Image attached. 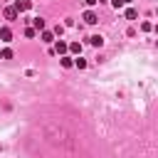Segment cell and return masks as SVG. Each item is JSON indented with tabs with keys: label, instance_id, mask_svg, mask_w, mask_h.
<instances>
[{
	"label": "cell",
	"instance_id": "7a4b0ae2",
	"mask_svg": "<svg viewBox=\"0 0 158 158\" xmlns=\"http://www.w3.org/2000/svg\"><path fill=\"white\" fill-rule=\"evenodd\" d=\"M81 17H84V22H86V25H96V22H99V15H96L94 10H86Z\"/></svg>",
	"mask_w": 158,
	"mask_h": 158
},
{
	"label": "cell",
	"instance_id": "5bb4252c",
	"mask_svg": "<svg viewBox=\"0 0 158 158\" xmlns=\"http://www.w3.org/2000/svg\"><path fill=\"white\" fill-rule=\"evenodd\" d=\"M2 59H12V49H2Z\"/></svg>",
	"mask_w": 158,
	"mask_h": 158
},
{
	"label": "cell",
	"instance_id": "9a60e30c",
	"mask_svg": "<svg viewBox=\"0 0 158 158\" xmlns=\"http://www.w3.org/2000/svg\"><path fill=\"white\" fill-rule=\"evenodd\" d=\"M111 5H114L116 10H118V7H123V2H121V0H111Z\"/></svg>",
	"mask_w": 158,
	"mask_h": 158
},
{
	"label": "cell",
	"instance_id": "ba28073f",
	"mask_svg": "<svg viewBox=\"0 0 158 158\" xmlns=\"http://www.w3.org/2000/svg\"><path fill=\"white\" fill-rule=\"evenodd\" d=\"M67 52H72V54L79 57V54H81V44H79V42H72V44H67Z\"/></svg>",
	"mask_w": 158,
	"mask_h": 158
},
{
	"label": "cell",
	"instance_id": "9c48e42d",
	"mask_svg": "<svg viewBox=\"0 0 158 158\" xmlns=\"http://www.w3.org/2000/svg\"><path fill=\"white\" fill-rule=\"evenodd\" d=\"M59 62H62V67H64V69H69V67H74V59H72L69 54H62V57H59Z\"/></svg>",
	"mask_w": 158,
	"mask_h": 158
},
{
	"label": "cell",
	"instance_id": "e0dca14e",
	"mask_svg": "<svg viewBox=\"0 0 158 158\" xmlns=\"http://www.w3.org/2000/svg\"><path fill=\"white\" fill-rule=\"evenodd\" d=\"M121 2H123V5H128V2H131V0H121Z\"/></svg>",
	"mask_w": 158,
	"mask_h": 158
},
{
	"label": "cell",
	"instance_id": "3957f363",
	"mask_svg": "<svg viewBox=\"0 0 158 158\" xmlns=\"http://www.w3.org/2000/svg\"><path fill=\"white\" fill-rule=\"evenodd\" d=\"M30 7H32V0H17V2H15V10H17V12H27Z\"/></svg>",
	"mask_w": 158,
	"mask_h": 158
},
{
	"label": "cell",
	"instance_id": "30bf717a",
	"mask_svg": "<svg viewBox=\"0 0 158 158\" xmlns=\"http://www.w3.org/2000/svg\"><path fill=\"white\" fill-rule=\"evenodd\" d=\"M89 42H91L94 47H101V44H104V37H101V35H91V37H89Z\"/></svg>",
	"mask_w": 158,
	"mask_h": 158
},
{
	"label": "cell",
	"instance_id": "5b68a950",
	"mask_svg": "<svg viewBox=\"0 0 158 158\" xmlns=\"http://www.w3.org/2000/svg\"><path fill=\"white\" fill-rule=\"evenodd\" d=\"M40 40H42V42H47V44H52V42H54V32L42 30V32H40Z\"/></svg>",
	"mask_w": 158,
	"mask_h": 158
},
{
	"label": "cell",
	"instance_id": "8992f818",
	"mask_svg": "<svg viewBox=\"0 0 158 158\" xmlns=\"http://www.w3.org/2000/svg\"><path fill=\"white\" fill-rule=\"evenodd\" d=\"M12 40V30L10 27H0V42H10Z\"/></svg>",
	"mask_w": 158,
	"mask_h": 158
},
{
	"label": "cell",
	"instance_id": "277c9868",
	"mask_svg": "<svg viewBox=\"0 0 158 158\" xmlns=\"http://www.w3.org/2000/svg\"><path fill=\"white\" fill-rule=\"evenodd\" d=\"M52 52H57L59 57H62V54H67V42H64V40H59V42H54V47H52Z\"/></svg>",
	"mask_w": 158,
	"mask_h": 158
},
{
	"label": "cell",
	"instance_id": "2e32d148",
	"mask_svg": "<svg viewBox=\"0 0 158 158\" xmlns=\"http://www.w3.org/2000/svg\"><path fill=\"white\" fill-rule=\"evenodd\" d=\"M84 2H86V5H89V7H94V5H96V2H99V0H84Z\"/></svg>",
	"mask_w": 158,
	"mask_h": 158
},
{
	"label": "cell",
	"instance_id": "8fae6325",
	"mask_svg": "<svg viewBox=\"0 0 158 158\" xmlns=\"http://www.w3.org/2000/svg\"><path fill=\"white\" fill-rule=\"evenodd\" d=\"M74 67H77V69H86V59H84V57L79 54V57L74 59Z\"/></svg>",
	"mask_w": 158,
	"mask_h": 158
},
{
	"label": "cell",
	"instance_id": "7c38bea8",
	"mask_svg": "<svg viewBox=\"0 0 158 158\" xmlns=\"http://www.w3.org/2000/svg\"><path fill=\"white\" fill-rule=\"evenodd\" d=\"M136 17H138V10L128 7V10H126V20H136Z\"/></svg>",
	"mask_w": 158,
	"mask_h": 158
},
{
	"label": "cell",
	"instance_id": "52a82bcc",
	"mask_svg": "<svg viewBox=\"0 0 158 158\" xmlns=\"http://www.w3.org/2000/svg\"><path fill=\"white\" fill-rule=\"evenodd\" d=\"M30 22H32L30 27H35L37 32H42V30H44V20H42V17H35V20H30Z\"/></svg>",
	"mask_w": 158,
	"mask_h": 158
},
{
	"label": "cell",
	"instance_id": "6da1fadb",
	"mask_svg": "<svg viewBox=\"0 0 158 158\" xmlns=\"http://www.w3.org/2000/svg\"><path fill=\"white\" fill-rule=\"evenodd\" d=\"M17 15H20V12L15 10V5H7V7L2 10V17H5V20H17Z\"/></svg>",
	"mask_w": 158,
	"mask_h": 158
},
{
	"label": "cell",
	"instance_id": "ac0fdd59",
	"mask_svg": "<svg viewBox=\"0 0 158 158\" xmlns=\"http://www.w3.org/2000/svg\"><path fill=\"white\" fill-rule=\"evenodd\" d=\"M0 59H2V49H0Z\"/></svg>",
	"mask_w": 158,
	"mask_h": 158
},
{
	"label": "cell",
	"instance_id": "4fadbf2b",
	"mask_svg": "<svg viewBox=\"0 0 158 158\" xmlns=\"http://www.w3.org/2000/svg\"><path fill=\"white\" fill-rule=\"evenodd\" d=\"M25 37H27V40L37 37V30H35V27H25Z\"/></svg>",
	"mask_w": 158,
	"mask_h": 158
}]
</instances>
